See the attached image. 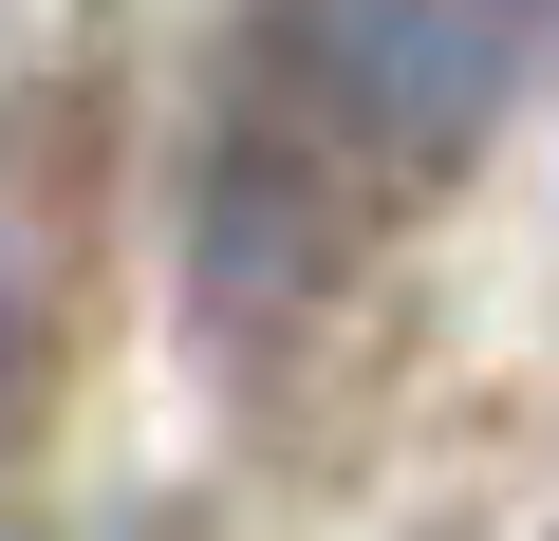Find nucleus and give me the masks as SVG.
I'll use <instances>...</instances> for the list:
<instances>
[{"mask_svg":"<svg viewBox=\"0 0 559 541\" xmlns=\"http://www.w3.org/2000/svg\"><path fill=\"white\" fill-rule=\"evenodd\" d=\"M411 187H392V150L280 57L261 20L205 57V113H187V281H205V318L224 337H280V318H318L355 261H373V224H392Z\"/></svg>","mask_w":559,"mask_h":541,"instance_id":"1","label":"nucleus"}]
</instances>
